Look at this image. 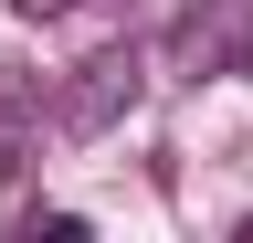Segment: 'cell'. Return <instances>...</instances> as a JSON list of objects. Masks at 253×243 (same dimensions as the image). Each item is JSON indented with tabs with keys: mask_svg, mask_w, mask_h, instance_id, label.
<instances>
[{
	"mask_svg": "<svg viewBox=\"0 0 253 243\" xmlns=\"http://www.w3.org/2000/svg\"><path fill=\"white\" fill-rule=\"evenodd\" d=\"M21 233H32V243H74V233H84V211H21Z\"/></svg>",
	"mask_w": 253,
	"mask_h": 243,
	"instance_id": "cell-4",
	"label": "cell"
},
{
	"mask_svg": "<svg viewBox=\"0 0 253 243\" xmlns=\"http://www.w3.org/2000/svg\"><path fill=\"white\" fill-rule=\"evenodd\" d=\"M137 96H148V53L137 43H106V53L74 64V85H63V127H74V138H106Z\"/></svg>",
	"mask_w": 253,
	"mask_h": 243,
	"instance_id": "cell-2",
	"label": "cell"
},
{
	"mask_svg": "<svg viewBox=\"0 0 253 243\" xmlns=\"http://www.w3.org/2000/svg\"><path fill=\"white\" fill-rule=\"evenodd\" d=\"M11 11H32V21H53V11H74V0H11Z\"/></svg>",
	"mask_w": 253,
	"mask_h": 243,
	"instance_id": "cell-5",
	"label": "cell"
},
{
	"mask_svg": "<svg viewBox=\"0 0 253 243\" xmlns=\"http://www.w3.org/2000/svg\"><path fill=\"white\" fill-rule=\"evenodd\" d=\"M0 169H21V74L0 64Z\"/></svg>",
	"mask_w": 253,
	"mask_h": 243,
	"instance_id": "cell-3",
	"label": "cell"
},
{
	"mask_svg": "<svg viewBox=\"0 0 253 243\" xmlns=\"http://www.w3.org/2000/svg\"><path fill=\"white\" fill-rule=\"evenodd\" d=\"M169 74H190V85L253 74V0H190L169 32Z\"/></svg>",
	"mask_w": 253,
	"mask_h": 243,
	"instance_id": "cell-1",
	"label": "cell"
}]
</instances>
